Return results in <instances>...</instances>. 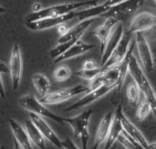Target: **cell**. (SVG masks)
Returning <instances> with one entry per match:
<instances>
[{
	"instance_id": "1",
	"label": "cell",
	"mask_w": 156,
	"mask_h": 149,
	"mask_svg": "<svg viewBox=\"0 0 156 149\" xmlns=\"http://www.w3.org/2000/svg\"><path fill=\"white\" fill-rule=\"evenodd\" d=\"M130 76L133 79V82L138 86L141 93L144 95V99L150 104L152 108V113L156 120V93L154 92L144 68L141 66L137 58L133 54L132 55L129 61V70Z\"/></svg>"
},
{
	"instance_id": "2",
	"label": "cell",
	"mask_w": 156,
	"mask_h": 149,
	"mask_svg": "<svg viewBox=\"0 0 156 149\" xmlns=\"http://www.w3.org/2000/svg\"><path fill=\"white\" fill-rule=\"evenodd\" d=\"M97 5H98L97 0H88V1H82V2H73V3L55 5L52 6L41 8L40 10L36 11V12H32L31 14L27 15V22H33V21H37V20H40L44 18L59 16L62 15L69 14L72 11H75L76 9L80 7H89V6H94Z\"/></svg>"
},
{
	"instance_id": "3",
	"label": "cell",
	"mask_w": 156,
	"mask_h": 149,
	"mask_svg": "<svg viewBox=\"0 0 156 149\" xmlns=\"http://www.w3.org/2000/svg\"><path fill=\"white\" fill-rule=\"evenodd\" d=\"M93 114L92 109H88L73 117H63L64 123L70 126L74 136L80 141L81 149H88L90 140V123Z\"/></svg>"
},
{
	"instance_id": "4",
	"label": "cell",
	"mask_w": 156,
	"mask_h": 149,
	"mask_svg": "<svg viewBox=\"0 0 156 149\" xmlns=\"http://www.w3.org/2000/svg\"><path fill=\"white\" fill-rule=\"evenodd\" d=\"M18 105L24 108L25 110L28 111L29 113L37 114L40 117L49 118L55 122H58L59 124H64L63 117L52 113L50 110H48L44 104H42L35 96L31 94L25 95L23 97H20L17 100Z\"/></svg>"
},
{
	"instance_id": "5",
	"label": "cell",
	"mask_w": 156,
	"mask_h": 149,
	"mask_svg": "<svg viewBox=\"0 0 156 149\" xmlns=\"http://www.w3.org/2000/svg\"><path fill=\"white\" fill-rule=\"evenodd\" d=\"M90 91V88L85 85H77L75 86L57 90L51 93L47 94L45 97H41L39 101L44 105H56L62 103L64 101H67L78 95L88 93Z\"/></svg>"
},
{
	"instance_id": "6",
	"label": "cell",
	"mask_w": 156,
	"mask_h": 149,
	"mask_svg": "<svg viewBox=\"0 0 156 149\" xmlns=\"http://www.w3.org/2000/svg\"><path fill=\"white\" fill-rule=\"evenodd\" d=\"M23 72V59L21 55V49L17 43H16L11 51L9 60V75L11 78V85L14 90H17L22 78Z\"/></svg>"
},
{
	"instance_id": "7",
	"label": "cell",
	"mask_w": 156,
	"mask_h": 149,
	"mask_svg": "<svg viewBox=\"0 0 156 149\" xmlns=\"http://www.w3.org/2000/svg\"><path fill=\"white\" fill-rule=\"evenodd\" d=\"M135 45L144 69L147 73H152L154 69V59L149 42L144 36L143 32L135 33Z\"/></svg>"
},
{
	"instance_id": "8",
	"label": "cell",
	"mask_w": 156,
	"mask_h": 149,
	"mask_svg": "<svg viewBox=\"0 0 156 149\" xmlns=\"http://www.w3.org/2000/svg\"><path fill=\"white\" fill-rule=\"evenodd\" d=\"M114 88H117L116 85H104L99 88L90 90L82 98H80V100H78L74 104L70 105L64 111L65 112H71L74 110H78V109L86 107L87 106L92 104L93 102L97 101L98 99H100L102 97H104L105 95H107L109 92H111Z\"/></svg>"
},
{
	"instance_id": "9",
	"label": "cell",
	"mask_w": 156,
	"mask_h": 149,
	"mask_svg": "<svg viewBox=\"0 0 156 149\" xmlns=\"http://www.w3.org/2000/svg\"><path fill=\"white\" fill-rule=\"evenodd\" d=\"M77 17H78V11L75 10L69 14L62 15L59 16L44 18V19H40V20H37V21H33V22H26V25H27V27H28L29 29L34 30V31L45 30V29L58 26L61 24H65L66 22H69Z\"/></svg>"
},
{
	"instance_id": "10",
	"label": "cell",
	"mask_w": 156,
	"mask_h": 149,
	"mask_svg": "<svg viewBox=\"0 0 156 149\" xmlns=\"http://www.w3.org/2000/svg\"><path fill=\"white\" fill-rule=\"evenodd\" d=\"M132 36H133V34L128 31H127V33H124L122 40L120 41L118 46L115 47V49L110 56L107 62L101 66L103 70L112 67V66H118L125 58V56L128 54L129 48H130V45H131V41H132V37H133Z\"/></svg>"
},
{
	"instance_id": "11",
	"label": "cell",
	"mask_w": 156,
	"mask_h": 149,
	"mask_svg": "<svg viewBox=\"0 0 156 149\" xmlns=\"http://www.w3.org/2000/svg\"><path fill=\"white\" fill-rule=\"evenodd\" d=\"M29 118L34 123V125L37 127V129L39 130V132L41 133V135L44 137L45 139H47L56 147L62 148V141L56 135V133L53 131L50 126L46 122L43 117H40L34 113H29Z\"/></svg>"
},
{
	"instance_id": "12",
	"label": "cell",
	"mask_w": 156,
	"mask_h": 149,
	"mask_svg": "<svg viewBox=\"0 0 156 149\" xmlns=\"http://www.w3.org/2000/svg\"><path fill=\"white\" fill-rule=\"evenodd\" d=\"M156 26V15L150 12H142L136 15L131 21L128 32L135 34L137 32H144Z\"/></svg>"
},
{
	"instance_id": "13",
	"label": "cell",
	"mask_w": 156,
	"mask_h": 149,
	"mask_svg": "<svg viewBox=\"0 0 156 149\" xmlns=\"http://www.w3.org/2000/svg\"><path fill=\"white\" fill-rule=\"evenodd\" d=\"M123 35H124L123 25H122V23H118L114 26L110 36L108 37V39L105 42L104 50H103V53L101 54V66L107 62L110 56L112 55V53L113 52L115 47L118 46V44L122 40Z\"/></svg>"
},
{
	"instance_id": "14",
	"label": "cell",
	"mask_w": 156,
	"mask_h": 149,
	"mask_svg": "<svg viewBox=\"0 0 156 149\" xmlns=\"http://www.w3.org/2000/svg\"><path fill=\"white\" fill-rule=\"evenodd\" d=\"M113 117H114V112L110 111L107 114H105V116L101 118L96 130L94 143L91 149H99L101 145H103L106 142L110 134Z\"/></svg>"
},
{
	"instance_id": "15",
	"label": "cell",
	"mask_w": 156,
	"mask_h": 149,
	"mask_svg": "<svg viewBox=\"0 0 156 149\" xmlns=\"http://www.w3.org/2000/svg\"><path fill=\"white\" fill-rule=\"evenodd\" d=\"M146 0H125L109 9L107 12L109 16H116L119 15H127L135 13L144 3Z\"/></svg>"
},
{
	"instance_id": "16",
	"label": "cell",
	"mask_w": 156,
	"mask_h": 149,
	"mask_svg": "<svg viewBox=\"0 0 156 149\" xmlns=\"http://www.w3.org/2000/svg\"><path fill=\"white\" fill-rule=\"evenodd\" d=\"M121 119L123 130L136 142H138L141 146H143L145 149H150V143L147 141L144 135L142 133V131L125 116L123 113V110L121 111Z\"/></svg>"
},
{
	"instance_id": "17",
	"label": "cell",
	"mask_w": 156,
	"mask_h": 149,
	"mask_svg": "<svg viewBox=\"0 0 156 149\" xmlns=\"http://www.w3.org/2000/svg\"><path fill=\"white\" fill-rule=\"evenodd\" d=\"M119 23V19L116 16H108L107 19L105 20V22L101 25L100 26H98L93 32L92 35L94 36H96L101 43V54L103 53L104 50V46H105V42L108 39V37L110 36L112 29L114 28V26Z\"/></svg>"
},
{
	"instance_id": "18",
	"label": "cell",
	"mask_w": 156,
	"mask_h": 149,
	"mask_svg": "<svg viewBox=\"0 0 156 149\" xmlns=\"http://www.w3.org/2000/svg\"><path fill=\"white\" fill-rule=\"evenodd\" d=\"M122 110V107L121 105L117 106L115 111H114V117L112 120V124L111 127V130H110V134L109 137L105 142V146L104 149L111 148L114 144L117 143V139L119 137V136L121 135V133L123 130L122 127V119H121V111Z\"/></svg>"
},
{
	"instance_id": "19",
	"label": "cell",
	"mask_w": 156,
	"mask_h": 149,
	"mask_svg": "<svg viewBox=\"0 0 156 149\" xmlns=\"http://www.w3.org/2000/svg\"><path fill=\"white\" fill-rule=\"evenodd\" d=\"M94 47H95V46L93 44H87V43H84V42H81V41L79 40L72 46H70L64 54H62L58 57L55 58L54 62L55 63H59V62H62L64 60L74 58L76 56H81V55L90 51Z\"/></svg>"
},
{
	"instance_id": "20",
	"label": "cell",
	"mask_w": 156,
	"mask_h": 149,
	"mask_svg": "<svg viewBox=\"0 0 156 149\" xmlns=\"http://www.w3.org/2000/svg\"><path fill=\"white\" fill-rule=\"evenodd\" d=\"M8 124L15 137V140L20 145V147L23 149H33L32 143L29 139L26 128H24L14 119H8Z\"/></svg>"
},
{
	"instance_id": "21",
	"label": "cell",
	"mask_w": 156,
	"mask_h": 149,
	"mask_svg": "<svg viewBox=\"0 0 156 149\" xmlns=\"http://www.w3.org/2000/svg\"><path fill=\"white\" fill-rule=\"evenodd\" d=\"M93 21H94V18L80 21L74 26L70 27L66 34H64L63 36H60L59 38L58 39V43H63V42L69 41L70 39H74V38L80 39L83 34L85 33V31L89 28V26L92 24Z\"/></svg>"
},
{
	"instance_id": "22",
	"label": "cell",
	"mask_w": 156,
	"mask_h": 149,
	"mask_svg": "<svg viewBox=\"0 0 156 149\" xmlns=\"http://www.w3.org/2000/svg\"><path fill=\"white\" fill-rule=\"evenodd\" d=\"M25 128L29 137L31 143L38 149H46L45 138L37 129V127L34 125L31 120H27L25 123Z\"/></svg>"
},
{
	"instance_id": "23",
	"label": "cell",
	"mask_w": 156,
	"mask_h": 149,
	"mask_svg": "<svg viewBox=\"0 0 156 149\" xmlns=\"http://www.w3.org/2000/svg\"><path fill=\"white\" fill-rule=\"evenodd\" d=\"M110 7L106 6L104 4L101 5H97L94 6H89L86 7L83 10L78 11V19L80 21L87 20V19H91L96 16H99L102 14H105L109 11Z\"/></svg>"
},
{
	"instance_id": "24",
	"label": "cell",
	"mask_w": 156,
	"mask_h": 149,
	"mask_svg": "<svg viewBox=\"0 0 156 149\" xmlns=\"http://www.w3.org/2000/svg\"><path fill=\"white\" fill-rule=\"evenodd\" d=\"M32 83L36 91L41 96V97L48 94L50 89V82L45 75L41 73L35 74L32 76Z\"/></svg>"
},
{
	"instance_id": "25",
	"label": "cell",
	"mask_w": 156,
	"mask_h": 149,
	"mask_svg": "<svg viewBox=\"0 0 156 149\" xmlns=\"http://www.w3.org/2000/svg\"><path fill=\"white\" fill-rule=\"evenodd\" d=\"M117 142L125 149H145L133 138H132L124 130H122V132L119 136Z\"/></svg>"
},
{
	"instance_id": "26",
	"label": "cell",
	"mask_w": 156,
	"mask_h": 149,
	"mask_svg": "<svg viewBox=\"0 0 156 149\" xmlns=\"http://www.w3.org/2000/svg\"><path fill=\"white\" fill-rule=\"evenodd\" d=\"M79 40H80V38H74V39H70V40L63 42V43H58V46L50 50V52H49L50 57L53 59L58 57L59 56L64 54L70 46H72L75 43H77Z\"/></svg>"
},
{
	"instance_id": "27",
	"label": "cell",
	"mask_w": 156,
	"mask_h": 149,
	"mask_svg": "<svg viewBox=\"0 0 156 149\" xmlns=\"http://www.w3.org/2000/svg\"><path fill=\"white\" fill-rule=\"evenodd\" d=\"M126 95H127V98L130 101V103H132L133 105H136L139 100H140V95H141V91L138 87V86L133 82L131 83L128 87H127V91H126Z\"/></svg>"
},
{
	"instance_id": "28",
	"label": "cell",
	"mask_w": 156,
	"mask_h": 149,
	"mask_svg": "<svg viewBox=\"0 0 156 149\" xmlns=\"http://www.w3.org/2000/svg\"><path fill=\"white\" fill-rule=\"evenodd\" d=\"M71 76V70L68 66H58L53 73V77L58 82H63L68 80Z\"/></svg>"
},
{
	"instance_id": "29",
	"label": "cell",
	"mask_w": 156,
	"mask_h": 149,
	"mask_svg": "<svg viewBox=\"0 0 156 149\" xmlns=\"http://www.w3.org/2000/svg\"><path fill=\"white\" fill-rule=\"evenodd\" d=\"M102 71H103V69H102L101 66L98 67V68H95V69H84V68H81V69H80L79 71L76 72V76L82 78V79L90 81V80L93 79L96 76L101 74Z\"/></svg>"
},
{
	"instance_id": "30",
	"label": "cell",
	"mask_w": 156,
	"mask_h": 149,
	"mask_svg": "<svg viewBox=\"0 0 156 149\" xmlns=\"http://www.w3.org/2000/svg\"><path fill=\"white\" fill-rule=\"evenodd\" d=\"M152 113V108L150 104L144 99L138 107L137 110H136V118L139 121H143L150 114Z\"/></svg>"
},
{
	"instance_id": "31",
	"label": "cell",
	"mask_w": 156,
	"mask_h": 149,
	"mask_svg": "<svg viewBox=\"0 0 156 149\" xmlns=\"http://www.w3.org/2000/svg\"><path fill=\"white\" fill-rule=\"evenodd\" d=\"M104 80H103V76H102V72L101 74H99L98 76H96L93 79L90 80L89 81V84H88V86L90 88V90H93V89H96V88H99L102 86H104Z\"/></svg>"
},
{
	"instance_id": "32",
	"label": "cell",
	"mask_w": 156,
	"mask_h": 149,
	"mask_svg": "<svg viewBox=\"0 0 156 149\" xmlns=\"http://www.w3.org/2000/svg\"><path fill=\"white\" fill-rule=\"evenodd\" d=\"M62 148L63 149H80L79 147L72 141L70 138H66L62 141Z\"/></svg>"
},
{
	"instance_id": "33",
	"label": "cell",
	"mask_w": 156,
	"mask_h": 149,
	"mask_svg": "<svg viewBox=\"0 0 156 149\" xmlns=\"http://www.w3.org/2000/svg\"><path fill=\"white\" fill-rule=\"evenodd\" d=\"M98 67L99 66H98L97 63L92 59H88L82 64V68H84V69H95Z\"/></svg>"
},
{
	"instance_id": "34",
	"label": "cell",
	"mask_w": 156,
	"mask_h": 149,
	"mask_svg": "<svg viewBox=\"0 0 156 149\" xmlns=\"http://www.w3.org/2000/svg\"><path fill=\"white\" fill-rule=\"evenodd\" d=\"M123 1H125V0H106L103 4H104L106 6H108V7L111 8V7H112V6L118 5V4L122 3V2H123Z\"/></svg>"
},
{
	"instance_id": "35",
	"label": "cell",
	"mask_w": 156,
	"mask_h": 149,
	"mask_svg": "<svg viewBox=\"0 0 156 149\" xmlns=\"http://www.w3.org/2000/svg\"><path fill=\"white\" fill-rule=\"evenodd\" d=\"M69 29V28L67 27L64 24H61V25H58V33L60 36H63L64 34H66V33L68 32Z\"/></svg>"
},
{
	"instance_id": "36",
	"label": "cell",
	"mask_w": 156,
	"mask_h": 149,
	"mask_svg": "<svg viewBox=\"0 0 156 149\" xmlns=\"http://www.w3.org/2000/svg\"><path fill=\"white\" fill-rule=\"evenodd\" d=\"M0 97L2 98L5 97V87H4V85H3V81H2L1 76H0Z\"/></svg>"
},
{
	"instance_id": "37",
	"label": "cell",
	"mask_w": 156,
	"mask_h": 149,
	"mask_svg": "<svg viewBox=\"0 0 156 149\" xmlns=\"http://www.w3.org/2000/svg\"><path fill=\"white\" fill-rule=\"evenodd\" d=\"M0 73H9V66L0 63Z\"/></svg>"
},
{
	"instance_id": "38",
	"label": "cell",
	"mask_w": 156,
	"mask_h": 149,
	"mask_svg": "<svg viewBox=\"0 0 156 149\" xmlns=\"http://www.w3.org/2000/svg\"><path fill=\"white\" fill-rule=\"evenodd\" d=\"M14 149H23V148L20 147V145H19L16 140H14Z\"/></svg>"
},
{
	"instance_id": "39",
	"label": "cell",
	"mask_w": 156,
	"mask_h": 149,
	"mask_svg": "<svg viewBox=\"0 0 156 149\" xmlns=\"http://www.w3.org/2000/svg\"><path fill=\"white\" fill-rule=\"evenodd\" d=\"M109 149H121V148H120V147H119V145H118V142H117L116 144H114L111 148H109Z\"/></svg>"
},
{
	"instance_id": "40",
	"label": "cell",
	"mask_w": 156,
	"mask_h": 149,
	"mask_svg": "<svg viewBox=\"0 0 156 149\" xmlns=\"http://www.w3.org/2000/svg\"><path fill=\"white\" fill-rule=\"evenodd\" d=\"M150 149H156V142L150 143Z\"/></svg>"
},
{
	"instance_id": "41",
	"label": "cell",
	"mask_w": 156,
	"mask_h": 149,
	"mask_svg": "<svg viewBox=\"0 0 156 149\" xmlns=\"http://www.w3.org/2000/svg\"><path fill=\"white\" fill-rule=\"evenodd\" d=\"M5 12H6L5 8H4L3 6H1V5H0V15H1V14H5Z\"/></svg>"
},
{
	"instance_id": "42",
	"label": "cell",
	"mask_w": 156,
	"mask_h": 149,
	"mask_svg": "<svg viewBox=\"0 0 156 149\" xmlns=\"http://www.w3.org/2000/svg\"><path fill=\"white\" fill-rule=\"evenodd\" d=\"M0 149H5V147L4 145H0Z\"/></svg>"
},
{
	"instance_id": "43",
	"label": "cell",
	"mask_w": 156,
	"mask_h": 149,
	"mask_svg": "<svg viewBox=\"0 0 156 149\" xmlns=\"http://www.w3.org/2000/svg\"><path fill=\"white\" fill-rule=\"evenodd\" d=\"M154 3H155V4H156V0H154Z\"/></svg>"
}]
</instances>
